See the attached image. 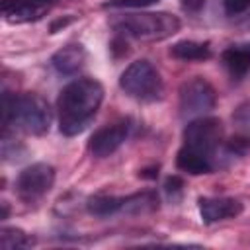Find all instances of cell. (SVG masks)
<instances>
[{
    "label": "cell",
    "mask_w": 250,
    "mask_h": 250,
    "mask_svg": "<svg viewBox=\"0 0 250 250\" xmlns=\"http://www.w3.org/2000/svg\"><path fill=\"white\" fill-rule=\"evenodd\" d=\"M131 133V121L129 119H119L111 125H105L102 129H98L88 143V148L92 152V156L96 158H107L111 156L129 137Z\"/></svg>",
    "instance_id": "cell-8"
},
{
    "label": "cell",
    "mask_w": 250,
    "mask_h": 250,
    "mask_svg": "<svg viewBox=\"0 0 250 250\" xmlns=\"http://www.w3.org/2000/svg\"><path fill=\"white\" fill-rule=\"evenodd\" d=\"M127 207H129V197H117V195H94L86 201L88 213L100 219L113 217L121 211H127Z\"/></svg>",
    "instance_id": "cell-13"
},
{
    "label": "cell",
    "mask_w": 250,
    "mask_h": 250,
    "mask_svg": "<svg viewBox=\"0 0 250 250\" xmlns=\"http://www.w3.org/2000/svg\"><path fill=\"white\" fill-rule=\"evenodd\" d=\"M225 68L234 78H242L250 72V43H236L223 51L221 55Z\"/></svg>",
    "instance_id": "cell-12"
},
{
    "label": "cell",
    "mask_w": 250,
    "mask_h": 250,
    "mask_svg": "<svg viewBox=\"0 0 250 250\" xmlns=\"http://www.w3.org/2000/svg\"><path fill=\"white\" fill-rule=\"evenodd\" d=\"M176 166L182 170V172H188V174H193V176H199V174H209L213 172L215 164L211 158L203 156V154H197L186 146H182L178 150V156H176Z\"/></svg>",
    "instance_id": "cell-14"
},
{
    "label": "cell",
    "mask_w": 250,
    "mask_h": 250,
    "mask_svg": "<svg viewBox=\"0 0 250 250\" xmlns=\"http://www.w3.org/2000/svg\"><path fill=\"white\" fill-rule=\"evenodd\" d=\"M246 25H250V18H248V20H246Z\"/></svg>",
    "instance_id": "cell-22"
},
{
    "label": "cell",
    "mask_w": 250,
    "mask_h": 250,
    "mask_svg": "<svg viewBox=\"0 0 250 250\" xmlns=\"http://www.w3.org/2000/svg\"><path fill=\"white\" fill-rule=\"evenodd\" d=\"M53 121V111L49 104L33 92L10 96L4 92L2 98V125L4 131L18 129L27 135H43L49 131Z\"/></svg>",
    "instance_id": "cell-2"
},
{
    "label": "cell",
    "mask_w": 250,
    "mask_h": 250,
    "mask_svg": "<svg viewBox=\"0 0 250 250\" xmlns=\"http://www.w3.org/2000/svg\"><path fill=\"white\" fill-rule=\"evenodd\" d=\"M57 0H2V16L8 23H29L51 12Z\"/></svg>",
    "instance_id": "cell-9"
},
{
    "label": "cell",
    "mask_w": 250,
    "mask_h": 250,
    "mask_svg": "<svg viewBox=\"0 0 250 250\" xmlns=\"http://www.w3.org/2000/svg\"><path fill=\"white\" fill-rule=\"evenodd\" d=\"M31 238L21 230V229H16V227H4L0 230V248L4 250H14V248H25V246H31Z\"/></svg>",
    "instance_id": "cell-16"
},
{
    "label": "cell",
    "mask_w": 250,
    "mask_h": 250,
    "mask_svg": "<svg viewBox=\"0 0 250 250\" xmlns=\"http://www.w3.org/2000/svg\"><path fill=\"white\" fill-rule=\"evenodd\" d=\"M170 55L180 59V61H205L211 57V47L209 43H199V41H178L172 45Z\"/></svg>",
    "instance_id": "cell-15"
},
{
    "label": "cell",
    "mask_w": 250,
    "mask_h": 250,
    "mask_svg": "<svg viewBox=\"0 0 250 250\" xmlns=\"http://www.w3.org/2000/svg\"><path fill=\"white\" fill-rule=\"evenodd\" d=\"M205 0H182V6L188 10V12H199L203 8Z\"/></svg>",
    "instance_id": "cell-21"
},
{
    "label": "cell",
    "mask_w": 250,
    "mask_h": 250,
    "mask_svg": "<svg viewBox=\"0 0 250 250\" xmlns=\"http://www.w3.org/2000/svg\"><path fill=\"white\" fill-rule=\"evenodd\" d=\"M160 0H105L102 4V8H111V10H117V8H146V6H152Z\"/></svg>",
    "instance_id": "cell-17"
},
{
    "label": "cell",
    "mask_w": 250,
    "mask_h": 250,
    "mask_svg": "<svg viewBox=\"0 0 250 250\" xmlns=\"http://www.w3.org/2000/svg\"><path fill=\"white\" fill-rule=\"evenodd\" d=\"M197 207L205 225L234 219L242 213V203L234 197H199Z\"/></svg>",
    "instance_id": "cell-10"
},
{
    "label": "cell",
    "mask_w": 250,
    "mask_h": 250,
    "mask_svg": "<svg viewBox=\"0 0 250 250\" xmlns=\"http://www.w3.org/2000/svg\"><path fill=\"white\" fill-rule=\"evenodd\" d=\"M227 150L230 154H236V156H244L248 150H250V139L248 137H232L229 143H227Z\"/></svg>",
    "instance_id": "cell-18"
},
{
    "label": "cell",
    "mask_w": 250,
    "mask_h": 250,
    "mask_svg": "<svg viewBox=\"0 0 250 250\" xmlns=\"http://www.w3.org/2000/svg\"><path fill=\"white\" fill-rule=\"evenodd\" d=\"M55 184V168L47 162H35L23 168L16 178V191L25 203H35L51 191Z\"/></svg>",
    "instance_id": "cell-7"
},
{
    "label": "cell",
    "mask_w": 250,
    "mask_h": 250,
    "mask_svg": "<svg viewBox=\"0 0 250 250\" xmlns=\"http://www.w3.org/2000/svg\"><path fill=\"white\" fill-rule=\"evenodd\" d=\"M86 62V49L80 43H68L62 49H59L51 57V64L59 74L74 76L84 68Z\"/></svg>",
    "instance_id": "cell-11"
},
{
    "label": "cell",
    "mask_w": 250,
    "mask_h": 250,
    "mask_svg": "<svg viewBox=\"0 0 250 250\" xmlns=\"http://www.w3.org/2000/svg\"><path fill=\"white\" fill-rule=\"evenodd\" d=\"M104 102V86L94 78H76L68 82L57 98L59 129L64 137L82 133L98 113Z\"/></svg>",
    "instance_id": "cell-1"
},
{
    "label": "cell",
    "mask_w": 250,
    "mask_h": 250,
    "mask_svg": "<svg viewBox=\"0 0 250 250\" xmlns=\"http://www.w3.org/2000/svg\"><path fill=\"white\" fill-rule=\"evenodd\" d=\"M178 98H180V115L189 121L207 115L217 104L215 88L201 76H193L186 80L180 86Z\"/></svg>",
    "instance_id": "cell-6"
},
{
    "label": "cell",
    "mask_w": 250,
    "mask_h": 250,
    "mask_svg": "<svg viewBox=\"0 0 250 250\" xmlns=\"http://www.w3.org/2000/svg\"><path fill=\"white\" fill-rule=\"evenodd\" d=\"M109 25L125 37L139 41H162L180 31L182 21L168 12H131L111 18Z\"/></svg>",
    "instance_id": "cell-3"
},
{
    "label": "cell",
    "mask_w": 250,
    "mask_h": 250,
    "mask_svg": "<svg viewBox=\"0 0 250 250\" xmlns=\"http://www.w3.org/2000/svg\"><path fill=\"white\" fill-rule=\"evenodd\" d=\"M182 188H184V184H182V180H180L178 176H170V178L166 180V184H164V189H166V193L172 197V201L178 199V195L182 193Z\"/></svg>",
    "instance_id": "cell-20"
},
{
    "label": "cell",
    "mask_w": 250,
    "mask_h": 250,
    "mask_svg": "<svg viewBox=\"0 0 250 250\" xmlns=\"http://www.w3.org/2000/svg\"><path fill=\"white\" fill-rule=\"evenodd\" d=\"M223 10L227 16H240L250 10V0H223Z\"/></svg>",
    "instance_id": "cell-19"
},
{
    "label": "cell",
    "mask_w": 250,
    "mask_h": 250,
    "mask_svg": "<svg viewBox=\"0 0 250 250\" xmlns=\"http://www.w3.org/2000/svg\"><path fill=\"white\" fill-rule=\"evenodd\" d=\"M119 86L129 98L143 102V104L158 102L164 94V82L160 78V72L146 59H139L131 62L121 72Z\"/></svg>",
    "instance_id": "cell-4"
},
{
    "label": "cell",
    "mask_w": 250,
    "mask_h": 250,
    "mask_svg": "<svg viewBox=\"0 0 250 250\" xmlns=\"http://www.w3.org/2000/svg\"><path fill=\"white\" fill-rule=\"evenodd\" d=\"M184 145L186 148L203 154L213 160L221 141H223V123L217 117H195L184 127Z\"/></svg>",
    "instance_id": "cell-5"
}]
</instances>
